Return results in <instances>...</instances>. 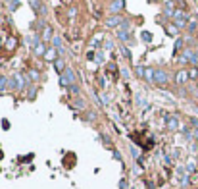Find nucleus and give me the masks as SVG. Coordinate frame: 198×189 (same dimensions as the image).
<instances>
[{
  "instance_id": "10",
  "label": "nucleus",
  "mask_w": 198,
  "mask_h": 189,
  "mask_svg": "<svg viewBox=\"0 0 198 189\" xmlns=\"http://www.w3.org/2000/svg\"><path fill=\"white\" fill-rule=\"evenodd\" d=\"M65 77L69 79V83H71V85H75V83H77V77H75L73 70H65Z\"/></svg>"
},
{
  "instance_id": "28",
  "label": "nucleus",
  "mask_w": 198,
  "mask_h": 189,
  "mask_svg": "<svg viewBox=\"0 0 198 189\" xmlns=\"http://www.w3.org/2000/svg\"><path fill=\"white\" fill-rule=\"evenodd\" d=\"M75 108H85V102L81 101V98H79V101H77V102H75Z\"/></svg>"
},
{
  "instance_id": "2",
  "label": "nucleus",
  "mask_w": 198,
  "mask_h": 189,
  "mask_svg": "<svg viewBox=\"0 0 198 189\" xmlns=\"http://www.w3.org/2000/svg\"><path fill=\"white\" fill-rule=\"evenodd\" d=\"M154 81H156L158 85H166L169 81V77L166 75V72H163V70H154Z\"/></svg>"
},
{
  "instance_id": "35",
  "label": "nucleus",
  "mask_w": 198,
  "mask_h": 189,
  "mask_svg": "<svg viewBox=\"0 0 198 189\" xmlns=\"http://www.w3.org/2000/svg\"><path fill=\"white\" fill-rule=\"evenodd\" d=\"M186 170L192 172V170H194V164H192V162H191V164H186Z\"/></svg>"
},
{
  "instance_id": "11",
  "label": "nucleus",
  "mask_w": 198,
  "mask_h": 189,
  "mask_svg": "<svg viewBox=\"0 0 198 189\" xmlns=\"http://www.w3.org/2000/svg\"><path fill=\"white\" fill-rule=\"evenodd\" d=\"M27 79H31V81H37V79H40V73H39V72H35V70H29V73H27Z\"/></svg>"
},
{
  "instance_id": "26",
  "label": "nucleus",
  "mask_w": 198,
  "mask_h": 189,
  "mask_svg": "<svg viewBox=\"0 0 198 189\" xmlns=\"http://www.w3.org/2000/svg\"><path fill=\"white\" fill-rule=\"evenodd\" d=\"M85 120H89V122H92V120H94V112H87Z\"/></svg>"
},
{
  "instance_id": "5",
  "label": "nucleus",
  "mask_w": 198,
  "mask_h": 189,
  "mask_svg": "<svg viewBox=\"0 0 198 189\" xmlns=\"http://www.w3.org/2000/svg\"><path fill=\"white\" fill-rule=\"evenodd\" d=\"M56 56H58V50L54 48V47H52V48H48V50H46V54H45V58H46L48 62H56V60H58Z\"/></svg>"
},
{
  "instance_id": "8",
  "label": "nucleus",
  "mask_w": 198,
  "mask_h": 189,
  "mask_svg": "<svg viewBox=\"0 0 198 189\" xmlns=\"http://www.w3.org/2000/svg\"><path fill=\"white\" fill-rule=\"evenodd\" d=\"M62 42H64V39H62L60 35L52 37V44H54V48H56V50H62Z\"/></svg>"
},
{
  "instance_id": "19",
  "label": "nucleus",
  "mask_w": 198,
  "mask_h": 189,
  "mask_svg": "<svg viewBox=\"0 0 198 189\" xmlns=\"http://www.w3.org/2000/svg\"><path fill=\"white\" fill-rule=\"evenodd\" d=\"M117 37L121 39V41H127V39H129V33H127V31H119V29H117Z\"/></svg>"
},
{
  "instance_id": "27",
  "label": "nucleus",
  "mask_w": 198,
  "mask_h": 189,
  "mask_svg": "<svg viewBox=\"0 0 198 189\" xmlns=\"http://www.w3.org/2000/svg\"><path fill=\"white\" fill-rule=\"evenodd\" d=\"M106 50H114V42L112 41H106Z\"/></svg>"
},
{
  "instance_id": "9",
  "label": "nucleus",
  "mask_w": 198,
  "mask_h": 189,
  "mask_svg": "<svg viewBox=\"0 0 198 189\" xmlns=\"http://www.w3.org/2000/svg\"><path fill=\"white\" fill-rule=\"evenodd\" d=\"M177 127H179V122H177V118H169V120H167V129L175 131Z\"/></svg>"
},
{
  "instance_id": "32",
  "label": "nucleus",
  "mask_w": 198,
  "mask_h": 189,
  "mask_svg": "<svg viewBox=\"0 0 198 189\" xmlns=\"http://www.w3.org/2000/svg\"><path fill=\"white\" fill-rule=\"evenodd\" d=\"M131 152H133V157H135V158H139V149L133 147V149H131Z\"/></svg>"
},
{
  "instance_id": "29",
  "label": "nucleus",
  "mask_w": 198,
  "mask_h": 189,
  "mask_svg": "<svg viewBox=\"0 0 198 189\" xmlns=\"http://www.w3.org/2000/svg\"><path fill=\"white\" fill-rule=\"evenodd\" d=\"M121 52H123V56H125V58H127V60H129V58H131V52H129V50H127V48H121Z\"/></svg>"
},
{
  "instance_id": "16",
  "label": "nucleus",
  "mask_w": 198,
  "mask_h": 189,
  "mask_svg": "<svg viewBox=\"0 0 198 189\" xmlns=\"http://www.w3.org/2000/svg\"><path fill=\"white\" fill-rule=\"evenodd\" d=\"M35 52L39 54V56H45V54H46V48H45V44H39V47L35 48Z\"/></svg>"
},
{
  "instance_id": "21",
  "label": "nucleus",
  "mask_w": 198,
  "mask_h": 189,
  "mask_svg": "<svg viewBox=\"0 0 198 189\" xmlns=\"http://www.w3.org/2000/svg\"><path fill=\"white\" fill-rule=\"evenodd\" d=\"M146 77L148 81H154V68H146Z\"/></svg>"
},
{
  "instance_id": "20",
  "label": "nucleus",
  "mask_w": 198,
  "mask_h": 189,
  "mask_svg": "<svg viewBox=\"0 0 198 189\" xmlns=\"http://www.w3.org/2000/svg\"><path fill=\"white\" fill-rule=\"evenodd\" d=\"M137 104L139 106H146V98L142 97V95H137Z\"/></svg>"
},
{
  "instance_id": "25",
  "label": "nucleus",
  "mask_w": 198,
  "mask_h": 189,
  "mask_svg": "<svg viewBox=\"0 0 198 189\" xmlns=\"http://www.w3.org/2000/svg\"><path fill=\"white\" fill-rule=\"evenodd\" d=\"M35 95H37V89H35V87L31 85V89H29V98H33V97H35Z\"/></svg>"
},
{
  "instance_id": "17",
  "label": "nucleus",
  "mask_w": 198,
  "mask_h": 189,
  "mask_svg": "<svg viewBox=\"0 0 198 189\" xmlns=\"http://www.w3.org/2000/svg\"><path fill=\"white\" fill-rule=\"evenodd\" d=\"M119 31H127V33H131V23H129V21H123V23L119 25Z\"/></svg>"
},
{
  "instance_id": "33",
  "label": "nucleus",
  "mask_w": 198,
  "mask_h": 189,
  "mask_svg": "<svg viewBox=\"0 0 198 189\" xmlns=\"http://www.w3.org/2000/svg\"><path fill=\"white\" fill-rule=\"evenodd\" d=\"M2 127H4V129L10 127V122H8V120H2Z\"/></svg>"
},
{
  "instance_id": "22",
  "label": "nucleus",
  "mask_w": 198,
  "mask_h": 189,
  "mask_svg": "<svg viewBox=\"0 0 198 189\" xmlns=\"http://www.w3.org/2000/svg\"><path fill=\"white\" fill-rule=\"evenodd\" d=\"M137 75H139V77H144V75H146V68L139 66V68H137Z\"/></svg>"
},
{
  "instance_id": "30",
  "label": "nucleus",
  "mask_w": 198,
  "mask_h": 189,
  "mask_svg": "<svg viewBox=\"0 0 198 189\" xmlns=\"http://www.w3.org/2000/svg\"><path fill=\"white\" fill-rule=\"evenodd\" d=\"M181 47H183V41H181V39H177V42H175V50L181 48Z\"/></svg>"
},
{
  "instance_id": "12",
  "label": "nucleus",
  "mask_w": 198,
  "mask_h": 189,
  "mask_svg": "<svg viewBox=\"0 0 198 189\" xmlns=\"http://www.w3.org/2000/svg\"><path fill=\"white\" fill-rule=\"evenodd\" d=\"M8 85H10V79H8V77H0V91H6Z\"/></svg>"
},
{
  "instance_id": "18",
  "label": "nucleus",
  "mask_w": 198,
  "mask_h": 189,
  "mask_svg": "<svg viewBox=\"0 0 198 189\" xmlns=\"http://www.w3.org/2000/svg\"><path fill=\"white\" fill-rule=\"evenodd\" d=\"M142 41H144V42H150L152 41V33H148V31H142Z\"/></svg>"
},
{
  "instance_id": "4",
  "label": "nucleus",
  "mask_w": 198,
  "mask_h": 189,
  "mask_svg": "<svg viewBox=\"0 0 198 189\" xmlns=\"http://www.w3.org/2000/svg\"><path fill=\"white\" fill-rule=\"evenodd\" d=\"M123 8H125V0H112V4H110V10H112L114 16H117Z\"/></svg>"
},
{
  "instance_id": "7",
  "label": "nucleus",
  "mask_w": 198,
  "mask_h": 189,
  "mask_svg": "<svg viewBox=\"0 0 198 189\" xmlns=\"http://www.w3.org/2000/svg\"><path fill=\"white\" fill-rule=\"evenodd\" d=\"M29 4L33 10H37V12H45V6L40 4V0H29Z\"/></svg>"
},
{
  "instance_id": "24",
  "label": "nucleus",
  "mask_w": 198,
  "mask_h": 189,
  "mask_svg": "<svg viewBox=\"0 0 198 189\" xmlns=\"http://www.w3.org/2000/svg\"><path fill=\"white\" fill-rule=\"evenodd\" d=\"M102 60H104V54L102 52H96V64H100Z\"/></svg>"
},
{
  "instance_id": "14",
  "label": "nucleus",
  "mask_w": 198,
  "mask_h": 189,
  "mask_svg": "<svg viewBox=\"0 0 198 189\" xmlns=\"http://www.w3.org/2000/svg\"><path fill=\"white\" fill-rule=\"evenodd\" d=\"M60 85L62 87H71V83H69V79L65 75H60Z\"/></svg>"
},
{
  "instance_id": "3",
  "label": "nucleus",
  "mask_w": 198,
  "mask_h": 189,
  "mask_svg": "<svg viewBox=\"0 0 198 189\" xmlns=\"http://www.w3.org/2000/svg\"><path fill=\"white\" fill-rule=\"evenodd\" d=\"M173 19H175V27L177 29H183L186 25V14H183V12H175Z\"/></svg>"
},
{
  "instance_id": "6",
  "label": "nucleus",
  "mask_w": 198,
  "mask_h": 189,
  "mask_svg": "<svg viewBox=\"0 0 198 189\" xmlns=\"http://www.w3.org/2000/svg\"><path fill=\"white\" fill-rule=\"evenodd\" d=\"M119 23H123V19H121V16H112V17H110L108 19V27H117Z\"/></svg>"
},
{
  "instance_id": "23",
  "label": "nucleus",
  "mask_w": 198,
  "mask_h": 189,
  "mask_svg": "<svg viewBox=\"0 0 198 189\" xmlns=\"http://www.w3.org/2000/svg\"><path fill=\"white\" fill-rule=\"evenodd\" d=\"M186 79V72H179V75H177V83H183Z\"/></svg>"
},
{
  "instance_id": "36",
  "label": "nucleus",
  "mask_w": 198,
  "mask_h": 189,
  "mask_svg": "<svg viewBox=\"0 0 198 189\" xmlns=\"http://www.w3.org/2000/svg\"><path fill=\"white\" fill-rule=\"evenodd\" d=\"M194 27H196V21H191V25H189V29H191V31H194Z\"/></svg>"
},
{
  "instance_id": "31",
  "label": "nucleus",
  "mask_w": 198,
  "mask_h": 189,
  "mask_svg": "<svg viewBox=\"0 0 198 189\" xmlns=\"http://www.w3.org/2000/svg\"><path fill=\"white\" fill-rule=\"evenodd\" d=\"M114 158H116V160H121V154H119V151H114Z\"/></svg>"
},
{
  "instance_id": "13",
  "label": "nucleus",
  "mask_w": 198,
  "mask_h": 189,
  "mask_svg": "<svg viewBox=\"0 0 198 189\" xmlns=\"http://www.w3.org/2000/svg\"><path fill=\"white\" fill-rule=\"evenodd\" d=\"M52 37V31H50V27H45V31H42V41H48Z\"/></svg>"
},
{
  "instance_id": "15",
  "label": "nucleus",
  "mask_w": 198,
  "mask_h": 189,
  "mask_svg": "<svg viewBox=\"0 0 198 189\" xmlns=\"http://www.w3.org/2000/svg\"><path fill=\"white\" fill-rule=\"evenodd\" d=\"M54 66H56V70L62 73L64 72V68H65V64H64V60H56V62H54Z\"/></svg>"
},
{
  "instance_id": "34",
  "label": "nucleus",
  "mask_w": 198,
  "mask_h": 189,
  "mask_svg": "<svg viewBox=\"0 0 198 189\" xmlns=\"http://www.w3.org/2000/svg\"><path fill=\"white\" fill-rule=\"evenodd\" d=\"M71 91H73V93L77 95V93H79V87H77V85H71Z\"/></svg>"
},
{
  "instance_id": "1",
  "label": "nucleus",
  "mask_w": 198,
  "mask_h": 189,
  "mask_svg": "<svg viewBox=\"0 0 198 189\" xmlns=\"http://www.w3.org/2000/svg\"><path fill=\"white\" fill-rule=\"evenodd\" d=\"M25 87V77L23 75H19V73H14L12 75V79H10V89H23Z\"/></svg>"
}]
</instances>
